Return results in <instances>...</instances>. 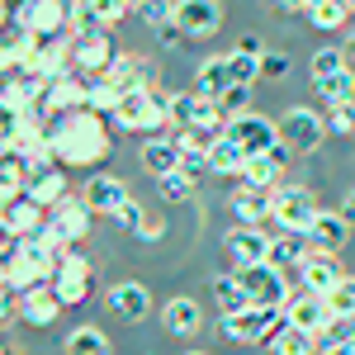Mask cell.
I'll return each instance as SVG.
<instances>
[{
	"instance_id": "6da1fadb",
	"label": "cell",
	"mask_w": 355,
	"mask_h": 355,
	"mask_svg": "<svg viewBox=\"0 0 355 355\" xmlns=\"http://www.w3.org/2000/svg\"><path fill=\"white\" fill-rule=\"evenodd\" d=\"M48 142H53V157L67 171L76 166H100L114 152V133H110V119L95 110H76L67 119H57L48 128Z\"/></svg>"
},
{
	"instance_id": "7a4b0ae2",
	"label": "cell",
	"mask_w": 355,
	"mask_h": 355,
	"mask_svg": "<svg viewBox=\"0 0 355 355\" xmlns=\"http://www.w3.org/2000/svg\"><path fill=\"white\" fill-rule=\"evenodd\" d=\"M62 256H67V246H57L48 232H43V237H28V242H19V246H15V256L5 261V289L28 294V289L53 284V275H57V266H62Z\"/></svg>"
},
{
	"instance_id": "3957f363",
	"label": "cell",
	"mask_w": 355,
	"mask_h": 355,
	"mask_svg": "<svg viewBox=\"0 0 355 355\" xmlns=\"http://www.w3.org/2000/svg\"><path fill=\"white\" fill-rule=\"evenodd\" d=\"M114 123H119V133H142V137L166 133L171 128V90L152 85V90L123 95L119 110H114Z\"/></svg>"
},
{
	"instance_id": "277c9868",
	"label": "cell",
	"mask_w": 355,
	"mask_h": 355,
	"mask_svg": "<svg viewBox=\"0 0 355 355\" xmlns=\"http://www.w3.org/2000/svg\"><path fill=\"white\" fill-rule=\"evenodd\" d=\"M284 327V308H242V313H223L218 331L232 341V346H261V341H275Z\"/></svg>"
},
{
	"instance_id": "5b68a950",
	"label": "cell",
	"mask_w": 355,
	"mask_h": 355,
	"mask_svg": "<svg viewBox=\"0 0 355 355\" xmlns=\"http://www.w3.org/2000/svg\"><path fill=\"white\" fill-rule=\"evenodd\" d=\"M171 128H175V133L218 137V133H227V119L218 114L214 100H204V95H194V90H175V95H171Z\"/></svg>"
},
{
	"instance_id": "8992f818",
	"label": "cell",
	"mask_w": 355,
	"mask_h": 355,
	"mask_svg": "<svg viewBox=\"0 0 355 355\" xmlns=\"http://www.w3.org/2000/svg\"><path fill=\"white\" fill-rule=\"evenodd\" d=\"M275 123H279V147H284L289 157H308V152H318L322 137H327V114L308 110V105L284 110Z\"/></svg>"
},
{
	"instance_id": "52a82bcc",
	"label": "cell",
	"mask_w": 355,
	"mask_h": 355,
	"mask_svg": "<svg viewBox=\"0 0 355 355\" xmlns=\"http://www.w3.org/2000/svg\"><path fill=\"white\" fill-rule=\"evenodd\" d=\"M318 194L308 190V185H279L275 190V227L279 232H303L308 237V227L318 223Z\"/></svg>"
},
{
	"instance_id": "ba28073f",
	"label": "cell",
	"mask_w": 355,
	"mask_h": 355,
	"mask_svg": "<svg viewBox=\"0 0 355 355\" xmlns=\"http://www.w3.org/2000/svg\"><path fill=\"white\" fill-rule=\"evenodd\" d=\"M237 279H242L251 308H284L289 294H294V275L275 270L270 261L266 266H251V270H237Z\"/></svg>"
},
{
	"instance_id": "9c48e42d",
	"label": "cell",
	"mask_w": 355,
	"mask_h": 355,
	"mask_svg": "<svg viewBox=\"0 0 355 355\" xmlns=\"http://www.w3.org/2000/svg\"><path fill=\"white\" fill-rule=\"evenodd\" d=\"M90 284H95V266H90V256L85 251H67L62 256V266L53 275V294L62 308H81L90 299Z\"/></svg>"
},
{
	"instance_id": "30bf717a",
	"label": "cell",
	"mask_w": 355,
	"mask_h": 355,
	"mask_svg": "<svg viewBox=\"0 0 355 355\" xmlns=\"http://www.w3.org/2000/svg\"><path fill=\"white\" fill-rule=\"evenodd\" d=\"M28 199H38L48 214H53L57 204H67L71 199V171L57 162V157H43V162L28 166Z\"/></svg>"
},
{
	"instance_id": "8fae6325",
	"label": "cell",
	"mask_w": 355,
	"mask_h": 355,
	"mask_svg": "<svg viewBox=\"0 0 355 355\" xmlns=\"http://www.w3.org/2000/svg\"><path fill=\"white\" fill-rule=\"evenodd\" d=\"M76 71V57H71V38H33V53L24 62V76L33 81H62Z\"/></svg>"
},
{
	"instance_id": "7c38bea8",
	"label": "cell",
	"mask_w": 355,
	"mask_h": 355,
	"mask_svg": "<svg viewBox=\"0 0 355 355\" xmlns=\"http://www.w3.org/2000/svg\"><path fill=\"white\" fill-rule=\"evenodd\" d=\"M227 137L232 142H242L246 157H270V152H279V123L275 119H266V114H242V119H232L227 123Z\"/></svg>"
},
{
	"instance_id": "4fadbf2b",
	"label": "cell",
	"mask_w": 355,
	"mask_h": 355,
	"mask_svg": "<svg viewBox=\"0 0 355 355\" xmlns=\"http://www.w3.org/2000/svg\"><path fill=\"white\" fill-rule=\"evenodd\" d=\"M270 237L275 232H266V227H246V223H237V227L223 237V251L232 256V270L266 266V261H270Z\"/></svg>"
},
{
	"instance_id": "5bb4252c",
	"label": "cell",
	"mask_w": 355,
	"mask_h": 355,
	"mask_svg": "<svg viewBox=\"0 0 355 355\" xmlns=\"http://www.w3.org/2000/svg\"><path fill=\"white\" fill-rule=\"evenodd\" d=\"M90 223H95V214L85 209V199H67V204H57L53 218H48V237L57 246H67V251H81Z\"/></svg>"
},
{
	"instance_id": "9a60e30c",
	"label": "cell",
	"mask_w": 355,
	"mask_h": 355,
	"mask_svg": "<svg viewBox=\"0 0 355 355\" xmlns=\"http://www.w3.org/2000/svg\"><path fill=\"white\" fill-rule=\"evenodd\" d=\"M33 38H71V0H28L24 24Z\"/></svg>"
},
{
	"instance_id": "2e32d148",
	"label": "cell",
	"mask_w": 355,
	"mask_h": 355,
	"mask_svg": "<svg viewBox=\"0 0 355 355\" xmlns=\"http://www.w3.org/2000/svg\"><path fill=\"white\" fill-rule=\"evenodd\" d=\"M85 110V76H62V81H48L43 85V100H38V114L57 123V119H67V114Z\"/></svg>"
},
{
	"instance_id": "e0dca14e",
	"label": "cell",
	"mask_w": 355,
	"mask_h": 355,
	"mask_svg": "<svg viewBox=\"0 0 355 355\" xmlns=\"http://www.w3.org/2000/svg\"><path fill=\"white\" fill-rule=\"evenodd\" d=\"M71 57H76V76H110L119 48L110 33H85V38H71Z\"/></svg>"
},
{
	"instance_id": "ac0fdd59",
	"label": "cell",
	"mask_w": 355,
	"mask_h": 355,
	"mask_svg": "<svg viewBox=\"0 0 355 355\" xmlns=\"http://www.w3.org/2000/svg\"><path fill=\"white\" fill-rule=\"evenodd\" d=\"M327 318H331L327 299H322V294H313V289H294L289 303H284V322H289V327H299V331H308V336H322Z\"/></svg>"
},
{
	"instance_id": "d6986e66",
	"label": "cell",
	"mask_w": 355,
	"mask_h": 355,
	"mask_svg": "<svg viewBox=\"0 0 355 355\" xmlns=\"http://www.w3.org/2000/svg\"><path fill=\"white\" fill-rule=\"evenodd\" d=\"M105 308H110L119 322H147L152 318V294H147V284H137V279H123V284H114L110 294H105Z\"/></svg>"
},
{
	"instance_id": "ffe728a7",
	"label": "cell",
	"mask_w": 355,
	"mask_h": 355,
	"mask_svg": "<svg viewBox=\"0 0 355 355\" xmlns=\"http://www.w3.org/2000/svg\"><path fill=\"white\" fill-rule=\"evenodd\" d=\"M81 199H85V209H90L95 218H119V209H123L133 194H128V185H123L119 175H90Z\"/></svg>"
},
{
	"instance_id": "44dd1931",
	"label": "cell",
	"mask_w": 355,
	"mask_h": 355,
	"mask_svg": "<svg viewBox=\"0 0 355 355\" xmlns=\"http://www.w3.org/2000/svg\"><path fill=\"white\" fill-rule=\"evenodd\" d=\"M0 218H5V227H10L19 242H28V237H43V232H48V218H53V214H48L38 199L19 194V199H10V204H5V214H0Z\"/></svg>"
},
{
	"instance_id": "7402d4cb",
	"label": "cell",
	"mask_w": 355,
	"mask_h": 355,
	"mask_svg": "<svg viewBox=\"0 0 355 355\" xmlns=\"http://www.w3.org/2000/svg\"><path fill=\"white\" fill-rule=\"evenodd\" d=\"M137 162H142V171H147V175H157V180L175 175V171H180V142H175V133L166 128V133L147 137V142L137 147Z\"/></svg>"
},
{
	"instance_id": "603a6c76",
	"label": "cell",
	"mask_w": 355,
	"mask_h": 355,
	"mask_svg": "<svg viewBox=\"0 0 355 355\" xmlns=\"http://www.w3.org/2000/svg\"><path fill=\"white\" fill-rule=\"evenodd\" d=\"M341 279H346V270H341V261H336L331 251H308V261L299 266V289H313V294H322V299H327Z\"/></svg>"
},
{
	"instance_id": "cb8c5ba5",
	"label": "cell",
	"mask_w": 355,
	"mask_h": 355,
	"mask_svg": "<svg viewBox=\"0 0 355 355\" xmlns=\"http://www.w3.org/2000/svg\"><path fill=\"white\" fill-rule=\"evenodd\" d=\"M175 24L190 38H209L223 24V0H175Z\"/></svg>"
},
{
	"instance_id": "d4e9b609",
	"label": "cell",
	"mask_w": 355,
	"mask_h": 355,
	"mask_svg": "<svg viewBox=\"0 0 355 355\" xmlns=\"http://www.w3.org/2000/svg\"><path fill=\"white\" fill-rule=\"evenodd\" d=\"M152 62L137 53H119V62L110 67V85L119 90V95H137V90H152Z\"/></svg>"
},
{
	"instance_id": "484cf974",
	"label": "cell",
	"mask_w": 355,
	"mask_h": 355,
	"mask_svg": "<svg viewBox=\"0 0 355 355\" xmlns=\"http://www.w3.org/2000/svg\"><path fill=\"white\" fill-rule=\"evenodd\" d=\"M232 214L246 227H270L275 223V190H251V185H242V190L232 194Z\"/></svg>"
},
{
	"instance_id": "4316f807",
	"label": "cell",
	"mask_w": 355,
	"mask_h": 355,
	"mask_svg": "<svg viewBox=\"0 0 355 355\" xmlns=\"http://www.w3.org/2000/svg\"><path fill=\"white\" fill-rule=\"evenodd\" d=\"M62 313H67V308L57 303L53 284H43V289H28V294H19V322H28V327H53Z\"/></svg>"
},
{
	"instance_id": "83f0119b",
	"label": "cell",
	"mask_w": 355,
	"mask_h": 355,
	"mask_svg": "<svg viewBox=\"0 0 355 355\" xmlns=\"http://www.w3.org/2000/svg\"><path fill=\"white\" fill-rule=\"evenodd\" d=\"M308 242H313V251H341V246L351 242V223L341 218V209H322L318 214V223L308 227Z\"/></svg>"
},
{
	"instance_id": "f1b7e54d",
	"label": "cell",
	"mask_w": 355,
	"mask_h": 355,
	"mask_svg": "<svg viewBox=\"0 0 355 355\" xmlns=\"http://www.w3.org/2000/svg\"><path fill=\"white\" fill-rule=\"evenodd\" d=\"M162 327L171 336H194V331L204 327V313H199V303L190 294H175V299L162 303Z\"/></svg>"
},
{
	"instance_id": "f546056e",
	"label": "cell",
	"mask_w": 355,
	"mask_h": 355,
	"mask_svg": "<svg viewBox=\"0 0 355 355\" xmlns=\"http://www.w3.org/2000/svg\"><path fill=\"white\" fill-rule=\"evenodd\" d=\"M284 166H289V152L279 147V152H270V157H251L242 171V185H251V190H279L284 185Z\"/></svg>"
},
{
	"instance_id": "4dcf8cb0",
	"label": "cell",
	"mask_w": 355,
	"mask_h": 355,
	"mask_svg": "<svg viewBox=\"0 0 355 355\" xmlns=\"http://www.w3.org/2000/svg\"><path fill=\"white\" fill-rule=\"evenodd\" d=\"M308 251H313V242L303 237V232H275L270 237V266L284 275H299V266L308 261Z\"/></svg>"
},
{
	"instance_id": "1f68e13d",
	"label": "cell",
	"mask_w": 355,
	"mask_h": 355,
	"mask_svg": "<svg viewBox=\"0 0 355 355\" xmlns=\"http://www.w3.org/2000/svg\"><path fill=\"white\" fill-rule=\"evenodd\" d=\"M227 85H232V67H227V53L204 57V62H199V71H194V95H204V100H218Z\"/></svg>"
},
{
	"instance_id": "d6a6232c",
	"label": "cell",
	"mask_w": 355,
	"mask_h": 355,
	"mask_svg": "<svg viewBox=\"0 0 355 355\" xmlns=\"http://www.w3.org/2000/svg\"><path fill=\"white\" fill-rule=\"evenodd\" d=\"M28 53H33V33L19 24H10L0 33V76H15V71H24Z\"/></svg>"
},
{
	"instance_id": "836d02e7",
	"label": "cell",
	"mask_w": 355,
	"mask_h": 355,
	"mask_svg": "<svg viewBox=\"0 0 355 355\" xmlns=\"http://www.w3.org/2000/svg\"><path fill=\"white\" fill-rule=\"evenodd\" d=\"M246 147L242 142H232L227 133H218L214 142H209V166H214V175H237L242 180V171H246Z\"/></svg>"
},
{
	"instance_id": "e575fe53",
	"label": "cell",
	"mask_w": 355,
	"mask_h": 355,
	"mask_svg": "<svg viewBox=\"0 0 355 355\" xmlns=\"http://www.w3.org/2000/svg\"><path fill=\"white\" fill-rule=\"evenodd\" d=\"M351 0H308V24L318 28V33H336V28H346V19H351Z\"/></svg>"
},
{
	"instance_id": "d590c367",
	"label": "cell",
	"mask_w": 355,
	"mask_h": 355,
	"mask_svg": "<svg viewBox=\"0 0 355 355\" xmlns=\"http://www.w3.org/2000/svg\"><path fill=\"white\" fill-rule=\"evenodd\" d=\"M62 351L67 355H110V336H105L100 327H90V322H81V327L67 331Z\"/></svg>"
},
{
	"instance_id": "8d00e7d4",
	"label": "cell",
	"mask_w": 355,
	"mask_h": 355,
	"mask_svg": "<svg viewBox=\"0 0 355 355\" xmlns=\"http://www.w3.org/2000/svg\"><path fill=\"white\" fill-rule=\"evenodd\" d=\"M119 90L110 85V76H85V110L105 114V119H114V110H119Z\"/></svg>"
},
{
	"instance_id": "74e56055",
	"label": "cell",
	"mask_w": 355,
	"mask_h": 355,
	"mask_svg": "<svg viewBox=\"0 0 355 355\" xmlns=\"http://www.w3.org/2000/svg\"><path fill=\"white\" fill-rule=\"evenodd\" d=\"M214 299H218L223 313H242V308H251V299H246L237 270H232V275H214Z\"/></svg>"
},
{
	"instance_id": "f35d334b",
	"label": "cell",
	"mask_w": 355,
	"mask_h": 355,
	"mask_svg": "<svg viewBox=\"0 0 355 355\" xmlns=\"http://www.w3.org/2000/svg\"><path fill=\"white\" fill-rule=\"evenodd\" d=\"M270 351L275 355H318L322 346H318V336H308V331H299V327H279V336L270 341Z\"/></svg>"
},
{
	"instance_id": "ab89813d",
	"label": "cell",
	"mask_w": 355,
	"mask_h": 355,
	"mask_svg": "<svg viewBox=\"0 0 355 355\" xmlns=\"http://www.w3.org/2000/svg\"><path fill=\"white\" fill-rule=\"evenodd\" d=\"M318 95L331 105H346V100H355V71L346 67V71H336V76H327V81H318Z\"/></svg>"
},
{
	"instance_id": "60d3db41",
	"label": "cell",
	"mask_w": 355,
	"mask_h": 355,
	"mask_svg": "<svg viewBox=\"0 0 355 355\" xmlns=\"http://www.w3.org/2000/svg\"><path fill=\"white\" fill-rule=\"evenodd\" d=\"M318 346H322V351H336V346H355V318H336V313H331L327 327H322V336H318Z\"/></svg>"
},
{
	"instance_id": "b9f144b4",
	"label": "cell",
	"mask_w": 355,
	"mask_h": 355,
	"mask_svg": "<svg viewBox=\"0 0 355 355\" xmlns=\"http://www.w3.org/2000/svg\"><path fill=\"white\" fill-rule=\"evenodd\" d=\"M214 105H218V114L227 119V123H232V119H242V114H251V85H227Z\"/></svg>"
},
{
	"instance_id": "7bdbcfd3",
	"label": "cell",
	"mask_w": 355,
	"mask_h": 355,
	"mask_svg": "<svg viewBox=\"0 0 355 355\" xmlns=\"http://www.w3.org/2000/svg\"><path fill=\"white\" fill-rule=\"evenodd\" d=\"M76 5H85V10H90V15H95V19H100L105 28L119 24L128 10H137V0H76Z\"/></svg>"
},
{
	"instance_id": "ee69618b",
	"label": "cell",
	"mask_w": 355,
	"mask_h": 355,
	"mask_svg": "<svg viewBox=\"0 0 355 355\" xmlns=\"http://www.w3.org/2000/svg\"><path fill=\"white\" fill-rule=\"evenodd\" d=\"M137 19H142L147 28L175 24V0H137Z\"/></svg>"
},
{
	"instance_id": "f6af8a7d",
	"label": "cell",
	"mask_w": 355,
	"mask_h": 355,
	"mask_svg": "<svg viewBox=\"0 0 355 355\" xmlns=\"http://www.w3.org/2000/svg\"><path fill=\"white\" fill-rule=\"evenodd\" d=\"M346 67H351V62H346V53H341V48H322V53H313V62H308L313 81H327V76L346 71Z\"/></svg>"
},
{
	"instance_id": "bcb514c9",
	"label": "cell",
	"mask_w": 355,
	"mask_h": 355,
	"mask_svg": "<svg viewBox=\"0 0 355 355\" xmlns=\"http://www.w3.org/2000/svg\"><path fill=\"white\" fill-rule=\"evenodd\" d=\"M180 175L185 180H204V175H214V166H209V147H190V152H180Z\"/></svg>"
},
{
	"instance_id": "7dc6e473",
	"label": "cell",
	"mask_w": 355,
	"mask_h": 355,
	"mask_svg": "<svg viewBox=\"0 0 355 355\" xmlns=\"http://www.w3.org/2000/svg\"><path fill=\"white\" fill-rule=\"evenodd\" d=\"M327 308L336 313V318H355V275H346V279L327 294Z\"/></svg>"
},
{
	"instance_id": "c3c4849f",
	"label": "cell",
	"mask_w": 355,
	"mask_h": 355,
	"mask_svg": "<svg viewBox=\"0 0 355 355\" xmlns=\"http://www.w3.org/2000/svg\"><path fill=\"white\" fill-rule=\"evenodd\" d=\"M327 133L355 137V100H346V105H331V110H327Z\"/></svg>"
},
{
	"instance_id": "681fc988",
	"label": "cell",
	"mask_w": 355,
	"mask_h": 355,
	"mask_svg": "<svg viewBox=\"0 0 355 355\" xmlns=\"http://www.w3.org/2000/svg\"><path fill=\"white\" fill-rule=\"evenodd\" d=\"M157 185H162V199H166V204H185V199H194V190H199V185H194V180H185L180 171H175V175H166V180H157Z\"/></svg>"
},
{
	"instance_id": "f907efd6",
	"label": "cell",
	"mask_w": 355,
	"mask_h": 355,
	"mask_svg": "<svg viewBox=\"0 0 355 355\" xmlns=\"http://www.w3.org/2000/svg\"><path fill=\"white\" fill-rule=\"evenodd\" d=\"M147 218H152V214H147V209H142V204H137V199H128V204H123V209H119V227H123V232H142V227H147Z\"/></svg>"
},
{
	"instance_id": "816d5d0a",
	"label": "cell",
	"mask_w": 355,
	"mask_h": 355,
	"mask_svg": "<svg viewBox=\"0 0 355 355\" xmlns=\"http://www.w3.org/2000/svg\"><path fill=\"white\" fill-rule=\"evenodd\" d=\"M289 67H294V62H289L284 53H266V57H261V81H284Z\"/></svg>"
},
{
	"instance_id": "f5cc1de1",
	"label": "cell",
	"mask_w": 355,
	"mask_h": 355,
	"mask_svg": "<svg viewBox=\"0 0 355 355\" xmlns=\"http://www.w3.org/2000/svg\"><path fill=\"white\" fill-rule=\"evenodd\" d=\"M19 322V294L15 289H0V327Z\"/></svg>"
},
{
	"instance_id": "db71d44e",
	"label": "cell",
	"mask_w": 355,
	"mask_h": 355,
	"mask_svg": "<svg viewBox=\"0 0 355 355\" xmlns=\"http://www.w3.org/2000/svg\"><path fill=\"white\" fill-rule=\"evenodd\" d=\"M157 33H162V48H185V43H190V33L180 24H166V28H157Z\"/></svg>"
},
{
	"instance_id": "11a10c76",
	"label": "cell",
	"mask_w": 355,
	"mask_h": 355,
	"mask_svg": "<svg viewBox=\"0 0 355 355\" xmlns=\"http://www.w3.org/2000/svg\"><path fill=\"white\" fill-rule=\"evenodd\" d=\"M266 10H279V15H303L308 0H266Z\"/></svg>"
},
{
	"instance_id": "9f6ffc18",
	"label": "cell",
	"mask_w": 355,
	"mask_h": 355,
	"mask_svg": "<svg viewBox=\"0 0 355 355\" xmlns=\"http://www.w3.org/2000/svg\"><path fill=\"white\" fill-rule=\"evenodd\" d=\"M162 237H166V223L162 218H147V227L137 232V242H162Z\"/></svg>"
},
{
	"instance_id": "6f0895ef",
	"label": "cell",
	"mask_w": 355,
	"mask_h": 355,
	"mask_svg": "<svg viewBox=\"0 0 355 355\" xmlns=\"http://www.w3.org/2000/svg\"><path fill=\"white\" fill-rule=\"evenodd\" d=\"M341 218H346V223H355V190L346 194V199H341Z\"/></svg>"
},
{
	"instance_id": "680465c9",
	"label": "cell",
	"mask_w": 355,
	"mask_h": 355,
	"mask_svg": "<svg viewBox=\"0 0 355 355\" xmlns=\"http://www.w3.org/2000/svg\"><path fill=\"white\" fill-rule=\"evenodd\" d=\"M341 53H346V62H351V67H355V33H351V38H346V43H341Z\"/></svg>"
},
{
	"instance_id": "91938a15",
	"label": "cell",
	"mask_w": 355,
	"mask_h": 355,
	"mask_svg": "<svg viewBox=\"0 0 355 355\" xmlns=\"http://www.w3.org/2000/svg\"><path fill=\"white\" fill-rule=\"evenodd\" d=\"M10 28V15H5V0H0V33Z\"/></svg>"
},
{
	"instance_id": "94428289",
	"label": "cell",
	"mask_w": 355,
	"mask_h": 355,
	"mask_svg": "<svg viewBox=\"0 0 355 355\" xmlns=\"http://www.w3.org/2000/svg\"><path fill=\"white\" fill-rule=\"evenodd\" d=\"M322 355H355V346H336V351H322Z\"/></svg>"
},
{
	"instance_id": "6125c7cd",
	"label": "cell",
	"mask_w": 355,
	"mask_h": 355,
	"mask_svg": "<svg viewBox=\"0 0 355 355\" xmlns=\"http://www.w3.org/2000/svg\"><path fill=\"white\" fill-rule=\"evenodd\" d=\"M0 289H5V266H0Z\"/></svg>"
},
{
	"instance_id": "be15d7a7",
	"label": "cell",
	"mask_w": 355,
	"mask_h": 355,
	"mask_svg": "<svg viewBox=\"0 0 355 355\" xmlns=\"http://www.w3.org/2000/svg\"><path fill=\"white\" fill-rule=\"evenodd\" d=\"M185 355H204V351H185Z\"/></svg>"
},
{
	"instance_id": "e7e4bbea",
	"label": "cell",
	"mask_w": 355,
	"mask_h": 355,
	"mask_svg": "<svg viewBox=\"0 0 355 355\" xmlns=\"http://www.w3.org/2000/svg\"><path fill=\"white\" fill-rule=\"evenodd\" d=\"M0 355H5V346H0Z\"/></svg>"
},
{
	"instance_id": "03108f58",
	"label": "cell",
	"mask_w": 355,
	"mask_h": 355,
	"mask_svg": "<svg viewBox=\"0 0 355 355\" xmlns=\"http://www.w3.org/2000/svg\"><path fill=\"white\" fill-rule=\"evenodd\" d=\"M351 5H355V0H351Z\"/></svg>"
}]
</instances>
